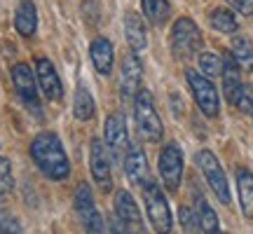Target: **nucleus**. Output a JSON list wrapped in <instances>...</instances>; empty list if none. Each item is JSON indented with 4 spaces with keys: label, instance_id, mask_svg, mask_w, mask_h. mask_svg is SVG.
Wrapping results in <instances>:
<instances>
[{
    "label": "nucleus",
    "instance_id": "nucleus-2",
    "mask_svg": "<svg viewBox=\"0 0 253 234\" xmlns=\"http://www.w3.org/2000/svg\"><path fill=\"white\" fill-rule=\"evenodd\" d=\"M134 119H136V129L143 141L148 143H157L164 134V126H162V119L157 115L155 110V101H153V94L148 89H141L136 94L134 99Z\"/></svg>",
    "mask_w": 253,
    "mask_h": 234
},
{
    "label": "nucleus",
    "instance_id": "nucleus-24",
    "mask_svg": "<svg viewBox=\"0 0 253 234\" xmlns=\"http://www.w3.org/2000/svg\"><path fill=\"white\" fill-rule=\"evenodd\" d=\"M232 56L246 73H253V42L246 36L232 38Z\"/></svg>",
    "mask_w": 253,
    "mask_h": 234
},
{
    "label": "nucleus",
    "instance_id": "nucleus-16",
    "mask_svg": "<svg viewBox=\"0 0 253 234\" xmlns=\"http://www.w3.org/2000/svg\"><path fill=\"white\" fill-rule=\"evenodd\" d=\"M122 164H125L126 178L131 180L134 185H143L148 180V159H145V153L138 145H129L126 148Z\"/></svg>",
    "mask_w": 253,
    "mask_h": 234
},
{
    "label": "nucleus",
    "instance_id": "nucleus-20",
    "mask_svg": "<svg viewBox=\"0 0 253 234\" xmlns=\"http://www.w3.org/2000/svg\"><path fill=\"white\" fill-rule=\"evenodd\" d=\"M237 192H239L242 213L249 220H253V173L244 166L237 169Z\"/></svg>",
    "mask_w": 253,
    "mask_h": 234
},
{
    "label": "nucleus",
    "instance_id": "nucleus-30",
    "mask_svg": "<svg viewBox=\"0 0 253 234\" xmlns=\"http://www.w3.org/2000/svg\"><path fill=\"white\" fill-rule=\"evenodd\" d=\"M178 216H181V225H183V230H185V232H188V234H195V232H197L199 223H197V216L192 213V208L181 206Z\"/></svg>",
    "mask_w": 253,
    "mask_h": 234
},
{
    "label": "nucleus",
    "instance_id": "nucleus-15",
    "mask_svg": "<svg viewBox=\"0 0 253 234\" xmlns=\"http://www.w3.org/2000/svg\"><path fill=\"white\" fill-rule=\"evenodd\" d=\"M242 66L237 63V59L232 56V52H225L223 56V91H225V99L235 106L237 96L242 91Z\"/></svg>",
    "mask_w": 253,
    "mask_h": 234
},
{
    "label": "nucleus",
    "instance_id": "nucleus-3",
    "mask_svg": "<svg viewBox=\"0 0 253 234\" xmlns=\"http://www.w3.org/2000/svg\"><path fill=\"white\" fill-rule=\"evenodd\" d=\"M143 201H145V211H148V218H150V223H153L155 232L157 234H171L173 232V218H171L169 201L164 197L162 188L150 178L143 183Z\"/></svg>",
    "mask_w": 253,
    "mask_h": 234
},
{
    "label": "nucleus",
    "instance_id": "nucleus-10",
    "mask_svg": "<svg viewBox=\"0 0 253 234\" xmlns=\"http://www.w3.org/2000/svg\"><path fill=\"white\" fill-rule=\"evenodd\" d=\"M89 169H91V178L99 185L103 192H108L113 188V171H110V157H108V148L101 138H91L89 145Z\"/></svg>",
    "mask_w": 253,
    "mask_h": 234
},
{
    "label": "nucleus",
    "instance_id": "nucleus-1",
    "mask_svg": "<svg viewBox=\"0 0 253 234\" xmlns=\"http://www.w3.org/2000/svg\"><path fill=\"white\" fill-rule=\"evenodd\" d=\"M31 157L47 178L63 180L71 173V162H68L66 150L54 131H42L31 141Z\"/></svg>",
    "mask_w": 253,
    "mask_h": 234
},
{
    "label": "nucleus",
    "instance_id": "nucleus-19",
    "mask_svg": "<svg viewBox=\"0 0 253 234\" xmlns=\"http://www.w3.org/2000/svg\"><path fill=\"white\" fill-rule=\"evenodd\" d=\"M125 36H126V42L134 52H141L145 49L148 45V33H145V26H143V19L138 17L136 12H129L125 17Z\"/></svg>",
    "mask_w": 253,
    "mask_h": 234
},
{
    "label": "nucleus",
    "instance_id": "nucleus-5",
    "mask_svg": "<svg viewBox=\"0 0 253 234\" xmlns=\"http://www.w3.org/2000/svg\"><path fill=\"white\" fill-rule=\"evenodd\" d=\"M73 201H75V213L80 218L84 234H106V223H103L99 208L94 204V197H91V190L87 183H80L75 188Z\"/></svg>",
    "mask_w": 253,
    "mask_h": 234
},
{
    "label": "nucleus",
    "instance_id": "nucleus-11",
    "mask_svg": "<svg viewBox=\"0 0 253 234\" xmlns=\"http://www.w3.org/2000/svg\"><path fill=\"white\" fill-rule=\"evenodd\" d=\"M103 138H106V148H108L113 157L125 159V153L129 148V131H126V122L120 113L106 117V124H103Z\"/></svg>",
    "mask_w": 253,
    "mask_h": 234
},
{
    "label": "nucleus",
    "instance_id": "nucleus-7",
    "mask_svg": "<svg viewBox=\"0 0 253 234\" xmlns=\"http://www.w3.org/2000/svg\"><path fill=\"white\" fill-rule=\"evenodd\" d=\"M171 49L178 59H188L202 49V33L190 17L176 19L171 28Z\"/></svg>",
    "mask_w": 253,
    "mask_h": 234
},
{
    "label": "nucleus",
    "instance_id": "nucleus-21",
    "mask_svg": "<svg viewBox=\"0 0 253 234\" xmlns=\"http://www.w3.org/2000/svg\"><path fill=\"white\" fill-rule=\"evenodd\" d=\"M195 213H197L199 230L204 234H218V216L216 211L209 206V201L199 192H195Z\"/></svg>",
    "mask_w": 253,
    "mask_h": 234
},
{
    "label": "nucleus",
    "instance_id": "nucleus-33",
    "mask_svg": "<svg viewBox=\"0 0 253 234\" xmlns=\"http://www.w3.org/2000/svg\"><path fill=\"white\" fill-rule=\"evenodd\" d=\"M141 234H145V232H141Z\"/></svg>",
    "mask_w": 253,
    "mask_h": 234
},
{
    "label": "nucleus",
    "instance_id": "nucleus-13",
    "mask_svg": "<svg viewBox=\"0 0 253 234\" xmlns=\"http://www.w3.org/2000/svg\"><path fill=\"white\" fill-rule=\"evenodd\" d=\"M36 78H38V84H40V89H42V94H45L47 99L61 101L63 84H61V78H59V73H56V68L52 66L49 59L40 56L36 61Z\"/></svg>",
    "mask_w": 253,
    "mask_h": 234
},
{
    "label": "nucleus",
    "instance_id": "nucleus-18",
    "mask_svg": "<svg viewBox=\"0 0 253 234\" xmlns=\"http://www.w3.org/2000/svg\"><path fill=\"white\" fill-rule=\"evenodd\" d=\"M14 28L19 31V36L31 38L38 28V9L33 5V0H21L14 12Z\"/></svg>",
    "mask_w": 253,
    "mask_h": 234
},
{
    "label": "nucleus",
    "instance_id": "nucleus-8",
    "mask_svg": "<svg viewBox=\"0 0 253 234\" xmlns=\"http://www.w3.org/2000/svg\"><path fill=\"white\" fill-rule=\"evenodd\" d=\"M12 82H14V89H17L19 99L21 103L28 108L31 115L40 117V96H38V84H36V75L33 71L28 68L26 63H17L14 68H12Z\"/></svg>",
    "mask_w": 253,
    "mask_h": 234
},
{
    "label": "nucleus",
    "instance_id": "nucleus-22",
    "mask_svg": "<svg viewBox=\"0 0 253 234\" xmlns=\"http://www.w3.org/2000/svg\"><path fill=\"white\" fill-rule=\"evenodd\" d=\"M73 113H75V117H78V119H82V122L91 119V117H94V113H96V103H94L89 89H87L84 84H78V89H75Z\"/></svg>",
    "mask_w": 253,
    "mask_h": 234
},
{
    "label": "nucleus",
    "instance_id": "nucleus-28",
    "mask_svg": "<svg viewBox=\"0 0 253 234\" xmlns=\"http://www.w3.org/2000/svg\"><path fill=\"white\" fill-rule=\"evenodd\" d=\"M14 188V178H12V169H9V162L5 157H0V197L12 192Z\"/></svg>",
    "mask_w": 253,
    "mask_h": 234
},
{
    "label": "nucleus",
    "instance_id": "nucleus-6",
    "mask_svg": "<svg viewBox=\"0 0 253 234\" xmlns=\"http://www.w3.org/2000/svg\"><path fill=\"white\" fill-rule=\"evenodd\" d=\"M185 78H188L190 91H192L199 110L207 117H216L218 110H220V101H218V91L213 87L211 78H207L204 73H199V71H192V68L185 71Z\"/></svg>",
    "mask_w": 253,
    "mask_h": 234
},
{
    "label": "nucleus",
    "instance_id": "nucleus-14",
    "mask_svg": "<svg viewBox=\"0 0 253 234\" xmlns=\"http://www.w3.org/2000/svg\"><path fill=\"white\" fill-rule=\"evenodd\" d=\"M115 216L129 227V232H136V234L143 232V218H141L138 204H136L134 197L126 190H118L115 192Z\"/></svg>",
    "mask_w": 253,
    "mask_h": 234
},
{
    "label": "nucleus",
    "instance_id": "nucleus-4",
    "mask_svg": "<svg viewBox=\"0 0 253 234\" xmlns=\"http://www.w3.org/2000/svg\"><path fill=\"white\" fill-rule=\"evenodd\" d=\"M195 162H197L199 171L204 173V178H207L209 188L213 190V195L218 197L220 204H230V185H227V176L223 171V166L220 162L216 159V155L211 153V150H199L195 155Z\"/></svg>",
    "mask_w": 253,
    "mask_h": 234
},
{
    "label": "nucleus",
    "instance_id": "nucleus-26",
    "mask_svg": "<svg viewBox=\"0 0 253 234\" xmlns=\"http://www.w3.org/2000/svg\"><path fill=\"white\" fill-rule=\"evenodd\" d=\"M199 71L207 78H218V75H223V59L213 52H202L199 54Z\"/></svg>",
    "mask_w": 253,
    "mask_h": 234
},
{
    "label": "nucleus",
    "instance_id": "nucleus-27",
    "mask_svg": "<svg viewBox=\"0 0 253 234\" xmlns=\"http://www.w3.org/2000/svg\"><path fill=\"white\" fill-rule=\"evenodd\" d=\"M0 234H26L17 223V218L0 206Z\"/></svg>",
    "mask_w": 253,
    "mask_h": 234
},
{
    "label": "nucleus",
    "instance_id": "nucleus-23",
    "mask_svg": "<svg viewBox=\"0 0 253 234\" xmlns=\"http://www.w3.org/2000/svg\"><path fill=\"white\" fill-rule=\"evenodd\" d=\"M141 7H143L145 19L155 24V26H162L169 21V14H171V7L167 0H141Z\"/></svg>",
    "mask_w": 253,
    "mask_h": 234
},
{
    "label": "nucleus",
    "instance_id": "nucleus-17",
    "mask_svg": "<svg viewBox=\"0 0 253 234\" xmlns=\"http://www.w3.org/2000/svg\"><path fill=\"white\" fill-rule=\"evenodd\" d=\"M89 56H91V63H94V68L96 73L101 75H108L113 71V42L106 40V38H94L89 45Z\"/></svg>",
    "mask_w": 253,
    "mask_h": 234
},
{
    "label": "nucleus",
    "instance_id": "nucleus-31",
    "mask_svg": "<svg viewBox=\"0 0 253 234\" xmlns=\"http://www.w3.org/2000/svg\"><path fill=\"white\" fill-rule=\"evenodd\" d=\"M108 234H131L118 216H108Z\"/></svg>",
    "mask_w": 253,
    "mask_h": 234
},
{
    "label": "nucleus",
    "instance_id": "nucleus-25",
    "mask_svg": "<svg viewBox=\"0 0 253 234\" xmlns=\"http://www.w3.org/2000/svg\"><path fill=\"white\" fill-rule=\"evenodd\" d=\"M209 21H211V26L216 28V31H220V33H237V28H239L237 17L225 7L213 9V12L209 14Z\"/></svg>",
    "mask_w": 253,
    "mask_h": 234
},
{
    "label": "nucleus",
    "instance_id": "nucleus-29",
    "mask_svg": "<svg viewBox=\"0 0 253 234\" xmlns=\"http://www.w3.org/2000/svg\"><path fill=\"white\" fill-rule=\"evenodd\" d=\"M235 106L242 110V113H253V84H244V87H242Z\"/></svg>",
    "mask_w": 253,
    "mask_h": 234
},
{
    "label": "nucleus",
    "instance_id": "nucleus-32",
    "mask_svg": "<svg viewBox=\"0 0 253 234\" xmlns=\"http://www.w3.org/2000/svg\"><path fill=\"white\" fill-rule=\"evenodd\" d=\"M227 2H230L239 14H244V17H253V0H227Z\"/></svg>",
    "mask_w": 253,
    "mask_h": 234
},
{
    "label": "nucleus",
    "instance_id": "nucleus-9",
    "mask_svg": "<svg viewBox=\"0 0 253 234\" xmlns=\"http://www.w3.org/2000/svg\"><path fill=\"white\" fill-rule=\"evenodd\" d=\"M160 176L164 188L169 192H176L183 178V153L176 143H167L160 153Z\"/></svg>",
    "mask_w": 253,
    "mask_h": 234
},
{
    "label": "nucleus",
    "instance_id": "nucleus-12",
    "mask_svg": "<svg viewBox=\"0 0 253 234\" xmlns=\"http://www.w3.org/2000/svg\"><path fill=\"white\" fill-rule=\"evenodd\" d=\"M141 61L136 54H126L120 66V94L125 101L136 99V94L141 91Z\"/></svg>",
    "mask_w": 253,
    "mask_h": 234
}]
</instances>
